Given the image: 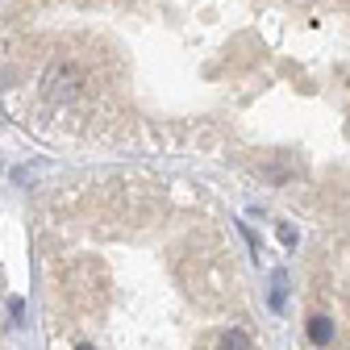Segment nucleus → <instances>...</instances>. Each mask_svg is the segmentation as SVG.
Wrapping results in <instances>:
<instances>
[{"label":"nucleus","instance_id":"nucleus-3","mask_svg":"<svg viewBox=\"0 0 350 350\" xmlns=\"http://www.w3.org/2000/svg\"><path fill=\"white\" fill-rule=\"evenodd\" d=\"M217 350H250L246 329H226V334H221V342H217Z\"/></svg>","mask_w":350,"mask_h":350},{"label":"nucleus","instance_id":"nucleus-4","mask_svg":"<svg viewBox=\"0 0 350 350\" xmlns=\"http://www.w3.org/2000/svg\"><path fill=\"white\" fill-rule=\"evenodd\" d=\"M75 350H92V346H75Z\"/></svg>","mask_w":350,"mask_h":350},{"label":"nucleus","instance_id":"nucleus-2","mask_svg":"<svg viewBox=\"0 0 350 350\" xmlns=\"http://www.w3.org/2000/svg\"><path fill=\"white\" fill-rule=\"evenodd\" d=\"M309 342H313V346H329V342H334V321H329L325 313H313V317H309Z\"/></svg>","mask_w":350,"mask_h":350},{"label":"nucleus","instance_id":"nucleus-1","mask_svg":"<svg viewBox=\"0 0 350 350\" xmlns=\"http://www.w3.org/2000/svg\"><path fill=\"white\" fill-rule=\"evenodd\" d=\"M75 92H79V71L71 63H55L46 71V96L51 100H71Z\"/></svg>","mask_w":350,"mask_h":350}]
</instances>
